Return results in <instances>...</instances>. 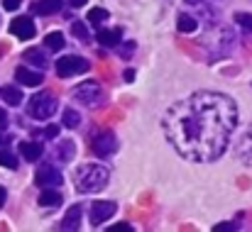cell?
<instances>
[{"instance_id": "1", "label": "cell", "mask_w": 252, "mask_h": 232, "mask_svg": "<svg viewBox=\"0 0 252 232\" xmlns=\"http://www.w3.org/2000/svg\"><path fill=\"white\" fill-rule=\"evenodd\" d=\"M238 127L235 100L216 90H196L174 103L162 120L169 145L189 161H216Z\"/></svg>"}, {"instance_id": "2", "label": "cell", "mask_w": 252, "mask_h": 232, "mask_svg": "<svg viewBox=\"0 0 252 232\" xmlns=\"http://www.w3.org/2000/svg\"><path fill=\"white\" fill-rule=\"evenodd\" d=\"M108 169L100 164H84L76 171V188L79 193H98L108 186Z\"/></svg>"}, {"instance_id": "3", "label": "cell", "mask_w": 252, "mask_h": 232, "mask_svg": "<svg viewBox=\"0 0 252 232\" xmlns=\"http://www.w3.org/2000/svg\"><path fill=\"white\" fill-rule=\"evenodd\" d=\"M57 98H54V93H49V90H42V93H37V95H32L30 98V103H27V113L34 117V120H49L54 113H57Z\"/></svg>"}, {"instance_id": "4", "label": "cell", "mask_w": 252, "mask_h": 232, "mask_svg": "<svg viewBox=\"0 0 252 232\" xmlns=\"http://www.w3.org/2000/svg\"><path fill=\"white\" fill-rule=\"evenodd\" d=\"M74 98L86 108H98V105H103L105 93H103V86L98 81H86L74 88Z\"/></svg>"}, {"instance_id": "5", "label": "cell", "mask_w": 252, "mask_h": 232, "mask_svg": "<svg viewBox=\"0 0 252 232\" xmlns=\"http://www.w3.org/2000/svg\"><path fill=\"white\" fill-rule=\"evenodd\" d=\"M91 69V64L81 59V57H76V54H69V57H62V59H57V74L62 78H71V76H79V74H84Z\"/></svg>"}, {"instance_id": "6", "label": "cell", "mask_w": 252, "mask_h": 232, "mask_svg": "<svg viewBox=\"0 0 252 232\" xmlns=\"http://www.w3.org/2000/svg\"><path fill=\"white\" fill-rule=\"evenodd\" d=\"M62 181H64V176L54 164H42L34 174V183L39 188H57V186H62Z\"/></svg>"}, {"instance_id": "7", "label": "cell", "mask_w": 252, "mask_h": 232, "mask_svg": "<svg viewBox=\"0 0 252 232\" xmlns=\"http://www.w3.org/2000/svg\"><path fill=\"white\" fill-rule=\"evenodd\" d=\"M93 154L95 156H110L118 152V140H115V135L110 132V130H100L95 137H93Z\"/></svg>"}, {"instance_id": "8", "label": "cell", "mask_w": 252, "mask_h": 232, "mask_svg": "<svg viewBox=\"0 0 252 232\" xmlns=\"http://www.w3.org/2000/svg\"><path fill=\"white\" fill-rule=\"evenodd\" d=\"M115 210H118V205L113 201H98V203H93V208H91V225L93 228L103 225L108 218L115 215Z\"/></svg>"}, {"instance_id": "9", "label": "cell", "mask_w": 252, "mask_h": 232, "mask_svg": "<svg viewBox=\"0 0 252 232\" xmlns=\"http://www.w3.org/2000/svg\"><path fill=\"white\" fill-rule=\"evenodd\" d=\"M10 32L17 37V39H32L34 37V22L30 17H15L10 22Z\"/></svg>"}, {"instance_id": "10", "label": "cell", "mask_w": 252, "mask_h": 232, "mask_svg": "<svg viewBox=\"0 0 252 232\" xmlns=\"http://www.w3.org/2000/svg\"><path fill=\"white\" fill-rule=\"evenodd\" d=\"M81 215H84V208L81 205H71L69 213L64 215V220H62V230H66V232L79 230L81 228Z\"/></svg>"}, {"instance_id": "11", "label": "cell", "mask_w": 252, "mask_h": 232, "mask_svg": "<svg viewBox=\"0 0 252 232\" xmlns=\"http://www.w3.org/2000/svg\"><path fill=\"white\" fill-rule=\"evenodd\" d=\"M15 78H17V83H22V86H39L42 81H44V76L39 74V71H30L27 66H20L17 71H15Z\"/></svg>"}, {"instance_id": "12", "label": "cell", "mask_w": 252, "mask_h": 232, "mask_svg": "<svg viewBox=\"0 0 252 232\" xmlns=\"http://www.w3.org/2000/svg\"><path fill=\"white\" fill-rule=\"evenodd\" d=\"M20 154H22L25 161H37L39 156L44 154V147L39 142H22L20 145Z\"/></svg>"}, {"instance_id": "13", "label": "cell", "mask_w": 252, "mask_h": 232, "mask_svg": "<svg viewBox=\"0 0 252 232\" xmlns=\"http://www.w3.org/2000/svg\"><path fill=\"white\" fill-rule=\"evenodd\" d=\"M120 39H123V29H120V27H115V29H100V32H98L100 47H115Z\"/></svg>"}, {"instance_id": "14", "label": "cell", "mask_w": 252, "mask_h": 232, "mask_svg": "<svg viewBox=\"0 0 252 232\" xmlns=\"http://www.w3.org/2000/svg\"><path fill=\"white\" fill-rule=\"evenodd\" d=\"M64 7V0H39V2H34V12L37 15H54V12H59Z\"/></svg>"}, {"instance_id": "15", "label": "cell", "mask_w": 252, "mask_h": 232, "mask_svg": "<svg viewBox=\"0 0 252 232\" xmlns=\"http://www.w3.org/2000/svg\"><path fill=\"white\" fill-rule=\"evenodd\" d=\"M22 59L25 61H30L32 66H37V69H47V54H44V49H27L25 54H22Z\"/></svg>"}, {"instance_id": "16", "label": "cell", "mask_w": 252, "mask_h": 232, "mask_svg": "<svg viewBox=\"0 0 252 232\" xmlns=\"http://www.w3.org/2000/svg\"><path fill=\"white\" fill-rule=\"evenodd\" d=\"M238 156H240L245 164H252V127L245 132V137H243L240 145H238Z\"/></svg>"}, {"instance_id": "17", "label": "cell", "mask_w": 252, "mask_h": 232, "mask_svg": "<svg viewBox=\"0 0 252 232\" xmlns=\"http://www.w3.org/2000/svg\"><path fill=\"white\" fill-rule=\"evenodd\" d=\"M62 203V193L54 191V188H44L42 196H39V205L42 208H57Z\"/></svg>"}, {"instance_id": "18", "label": "cell", "mask_w": 252, "mask_h": 232, "mask_svg": "<svg viewBox=\"0 0 252 232\" xmlns=\"http://www.w3.org/2000/svg\"><path fill=\"white\" fill-rule=\"evenodd\" d=\"M0 95H2V100H5L7 105H12V108H17V105L22 103V93H20V88H15V86H5V88L0 90Z\"/></svg>"}, {"instance_id": "19", "label": "cell", "mask_w": 252, "mask_h": 232, "mask_svg": "<svg viewBox=\"0 0 252 232\" xmlns=\"http://www.w3.org/2000/svg\"><path fill=\"white\" fill-rule=\"evenodd\" d=\"M64 34L62 32H49L47 37H44V49H49V52H59V49H64Z\"/></svg>"}, {"instance_id": "20", "label": "cell", "mask_w": 252, "mask_h": 232, "mask_svg": "<svg viewBox=\"0 0 252 232\" xmlns=\"http://www.w3.org/2000/svg\"><path fill=\"white\" fill-rule=\"evenodd\" d=\"M57 159H59V161H64V164L74 159V142H71V140L59 142V147H57Z\"/></svg>"}, {"instance_id": "21", "label": "cell", "mask_w": 252, "mask_h": 232, "mask_svg": "<svg viewBox=\"0 0 252 232\" xmlns=\"http://www.w3.org/2000/svg\"><path fill=\"white\" fill-rule=\"evenodd\" d=\"M108 17H110V12H108L105 7H93V10H88V22L95 25V27H100Z\"/></svg>"}, {"instance_id": "22", "label": "cell", "mask_w": 252, "mask_h": 232, "mask_svg": "<svg viewBox=\"0 0 252 232\" xmlns=\"http://www.w3.org/2000/svg\"><path fill=\"white\" fill-rule=\"evenodd\" d=\"M176 27H179V32H193V29L198 27V22H196L191 15H179V20H176Z\"/></svg>"}, {"instance_id": "23", "label": "cell", "mask_w": 252, "mask_h": 232, "mask_svg": "<svg viewBox=\"0 0 252 232\" xmlns=\"http://www.w3.org/2000/svg\"><path fill=\"white\" fill-rule=\"evenodd\" d=\"M79 120H81V117H79L76 110H71V108L64 110V125H66V127H79Z\"/></svg>"}, {"instance_id": "24", "label": "cell", "mask_w": 252, "mask_h": 232, "mask_svg": "<svg viewBox=\"0 0 252 232\" xmlns=\"http://www.w3.org/2000/svg\"><path fill=\"white\" fill-rule=\"evenodd\" d=\"M71 29H74V34H76L81 42H88V39H91V32H88V27H86L84 22H74Z\"/></svg>"}, {"instance_id": "25", "label": "cell", "mask_w": 252, "mask_h": 232, "mask_svg": "<svg viewBox=\"0 0 252 232\" xmlns=\"http://www.w3.org/2000/svg\"><path fill=\"white\" fill-rule=\"evenodd\" d=\"M235 22H238L243 29L252 32V15L250 12H235Z\"/></svg>"}, {"instance_id": "26", "label": "cell", "mask_w": 252, "mask_h": 232, "mask_svg": "<svg viewBox=\"0 0 252 232\" xmlns=\"http://www.w3.org/2000/svg\"><path fill=\"white\" fill-rule=\"evenodd\" d=\"M0 166H7V169H17V159H15V154H10L7 149H2V152H0Z\"/></svg>"}, {"instance_id": "27", "label": "cell", "mask_w": 252, "mask_h": 232, "mask_svg": "<svg viewBox=\"0 0 252 232\" xmlns=\"http://www.w3.org/2000/svg\"><path fill=\"white\" fill-rule=\"evenodd\" d=\"M59 135V125H49L47 130H44V137H49V140H54Z\"/></svg>"}, {"instance_id": "28", "label": "cell", "mask_w": 252, "mask_h": 232, "mask_svg": "<svg viewBox=\"0 0 252 232\" xmlns=\"http://www.w3.org/2000/svg\"><path fill=\"white\" fill-rule=\"evenodd\" d=\"M20 2H22V0H2V7L12 12V10H17V7H20Z\"/></svg>"}, {"instance_id": "29", "label": "cell", "mask_w": 252, "mask_h": 232, "mask_svg": "<svg viewBox=\"0 0 252 232\" xmlns=\"http://www.w3.org/2000/svg\"><path fill=\"white\" fill-rule=\"evenodd\" d=\"M7 122H10V117H7L5 108H0V130H5V127H7Z\"/></svg>"}, {"instance_id": "30", "label": "cell", "mask_w": 252, "mask_h": 232, "mask_svg": "<svg viewBox=\"0 0 252 232\" xmlns=\"http://www.w3.org/2000/svg\"><path fill=\"white\" fill-rule=\"evenodd\" d=\"M110 230H113V232H120V230L130 232V230H132V225H127V223H118V225H113Z\"/></svg>"}, {"instance_id": "31", "label": "cell", "mask_w": 252, "mask_h": 232, "mask_svg": "<svg viewBox=\"0 0 252 232\" xmlns=\"http://www.w3.org/2000/svg\"><path fill=\"white\" fill-rule=\"evenodd\" d=\"M235 228H238L235 223H220V225H216L213 230H235Z\"/></svg>"}, {"instance_id": "32", "label": "cell", "mask_w": 252, "mask_h": 232, "mask_svg": "<svg viewBox=\"0 0 252 232\" xmlns=\"http://www.w3.org/2000/svg\"><path fill=\"white\" fill-rule=\"evenodd\" d=\"M69 2H71V7H84L86 0H69Z\"/></svg>"}, {"instance_id": "33", "label": "cell", "mask_w": 252, "mask_h": 232, "mask_svg": "<svg viewBox=\"0 0 252 232\" xmlns=\"http://www.w3.org/2000/svg\"><path fill=\"white\" fill-rule=\"evenodd\" d=\"M125 78H127V81H132V78H135V71H132V69H127V71H125Z\"/></svg>"}, {"instance_id": "34", "label": "cell", "mask_w": 252, "mask_h": 232, "mask_svg": "<svg viewBox=\"0 0 252 232\" xmlns=\"http://www.w3.org/2000/svg\"><path fill=\"white\" fill-rule=\"evenodd\" d=\"M2 203H5V188L0 186V208H2Z\"/></svg>"}, {"instance_id": "35", "label": "cell", "mask_w": 252, "mask_h": 232, "mask_svg": "<svg viewBox=\"0 0 252 232\" xmlns=\"http://www.w3.org/2000/svg\"><path fill=\"white\" fill-rule=\"evenodd\" d=\"M186 2H196V0H186Z\"/></svg>"}]
</instances>
